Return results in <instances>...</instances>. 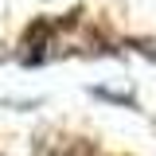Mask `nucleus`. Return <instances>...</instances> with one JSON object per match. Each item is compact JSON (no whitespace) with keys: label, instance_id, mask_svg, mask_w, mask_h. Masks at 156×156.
<instances>
[{"label":"nucleus","instance_id":"1","mask_svg":"<svg viewBox=\"0 0 156 156\" xmlns=\"http://www.w3.org/2000/svg\"><path fill=\"white\" fill-rule=\"evenodd\" d=\"M55 156H90V144L86 140H62Z\"/></svg>","mask_w":156,"mask_h":156},{"label":"nucleus","instance_id":"2","mask_svg":"<svg viewBox=\"0 0 156 156\" xmlns=\"http://www.w3.org/2000/svg\"><path fill=\"white\" fill-rule=\"evenodd\" d=\"M0 62H4V51H0Z\"/></svg>","mask_w":156,"mask_h":156}]
</instances>
